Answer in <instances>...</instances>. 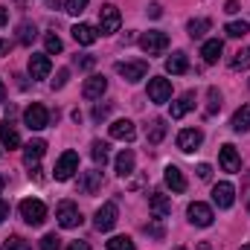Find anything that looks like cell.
Masks as SVG:
<instances>
[{
  "label": "cell",
  "mask_w": 250,
  "mask_h": 250,
  "mask_svg": "<svg viewBox=\"0 0 250 250\" xmlns=\"http://www.w3.org/2000/svg\"><path fill=\"white\" fill-rule=\"evenodd\" d=\"M21 218H23L26 224H32V227H41V224L47 221V207H44V201H38V198H23V201H21Z\"/></svg>",
  "instance_id": "1"
},
{
  "label": "cell",
  "mask_w": 250,
  "mask_h": 250,
  "mask_svg": "<svg viewBox=\"0 0 250 250\" xmlns=\"http://www.w3.org/2000/svg\"><path fill=\"white\" fill-rule=\"evenodd\" d=\"M140 47L146 56H160L166 47H169V35L160 32V29H151V32H143L140 35Z\"/></svg>",
  "instance_id": "2"
},
{
  "label": "cell",
  "mask_w": 250,
  "mask_h": 250,
  "mask_svg": "<svg viewBox=\"0 0 250 250\" xmlns=\"http://www.w3.org/2000/svg\"><path fill=\"white\" fill-rule=\"evenodd\" d=\"M23 123H26L29 131H41V128L50 125V111H47L41 102H32V105L23 111Z\"/></svg>",
  "instance_id": "3"
},
{
  "label": "cell",
  "mask_w": 250,
  "mask_h": 250,
  "mask_svg": "<svg viewBox=\"0 0 250 250\" xmlns=\"http://www.w3.org/2000/svg\"><path fill=\"white\" fill-rule=\"evenodd\" d=\"M120 23H123L120 9H117L114 3H105V6L99 9V32H102V35H111V32L120 29Z\"/></svg>",
  "instance_id": "4"
},
{
  "label": "cell",
  "mask_w": 250,
  "mask_h": 250,
  "mask_svg": "<svg viewBox=\"0 0 250 250\" xmlns=\"http://www.w3.org/2000/svg\"><path fill=\"white\" fill-rule=\"evenodd\" d=\"M117 218H120V209H117V204H114V201H108V204H102V207L96 209L93 224H96V230H99V233H108V230H114Z\"/></svg>",
  "instance_id": "5"
},
{
  "label": "cell",
  "mask_w": 250,
  "mask_h": 250,
  "mask_svg": "<svg viewBox=\"0 0 250 250\" xmlns=\"http://www.w3.org/2000/svg\"><path fill=\"white\" fill-rule=\"evenodd\" d=\"M56 221L62 224L64 230H73V227L82 224V212H79V207L73 201H62L59 209H56Z\"/></svg>",
  "instance_id": "6"
},
{
  "label": "cell",
  "mask_w": 250,
  "mask_h": 250,
  "mask_svg": "<svg viewBox=\"0 0 250 250\" xmlns=\"http://www.w3.org/2000/svg\"><path fill=\"white\" fill-rule=\"evenodd\" d=\"M79 172V154L76 151H64L62 157H59V163H56V181H70L73 175Z\"/></svg>",
  "instance_id": "7"
},
{
  "label": "cell",
  "mask_w": 250,
  "mask_h": 250,
  "mask_svg": "<svg viewBox=\"0 0 250 250\" xmlns=\"http://www.w3.org/2000/svg\"><path fill=\"white\" fill-rule=\"evenodd\" d=\"M169 96H172V82L169 79H160V76L148 79V99L151 102L163 105V102H169Z\"/></svg>",
  "instance_id": "8"
},
{
  "label": "cell",
  "mask_w": 250,
  "mask_h": 250,
  "mask_svg": "<svg viewBox=\"0 0 250 250\" xmlns=\"http://www.w3.org/2000/svg\"><path fill=\"white\" fill-rule=\"evenodd\" d=\"M187 215L195 227H209L212 218H215V215H212V207H207V204H201V201H192V204H189Z\"/></svg>",
  "instance_id": "9"
},
{
  "label": "cell",
  "mask_w": 250,
  "mask_h": 250,
  "mask_svg": "<svg viewBox=\"0 0 250 250\" xmlns=\"http://www.w3.org/2000/svg\"><path fill=\"white\" fill-rule=\"evenodd\" d=\"M117 73L123 76L125 82H140V79H146V73H148V64L146 62H117Z\"/></svg>",
  "instance_id": "10"
},
{
  "label": "cell",
  "mask_w": 250,
  "mask_h": 250,
  "mask_svg": "<svg viewBox=\"0 0 250 250\" xmlns=\"http://www.w3.org/2000/svg\"><path fill=\"white\" fill-rule=\"evenodd\" d=\"M201 143H204V131H198V128H187L178 134V148L184 154H192L195 148H201Z\"/></svg>",
  "instance_id": "11"
},
{
  "label": "cell",
  "mask_w": 250,
  "mask_h": 250,
  "mask_svg": "<svg viewBox=\"0 0 250 250\" xmlns=\"http://www.w3.org/2000/svg\"><path fill=\"white\" fill-rule=\"evenodd\" d=\"M50 70H53V64H50V56L47 53H32L29 56V76L32 79H47Z\"/></svg>",
  "instance_id": "12"
},
{
  "label": "cell",
  "mask_w": 250,
  "mask_h": 250,
  "mask_svg": "<svg viewBox=\"0 0 250 250\" xmlns=\"http://www.w3.org/2000/svg\"><path fill=\"white\" fill-rule=\"evenodd\" d=\"M212 201H215L221 209H230L233 201H236V189H233V184H227V181L215 184V187H212Z\"/></svg>",
  "instance_id": "13"
},
{
  "label": "cell",
  "mask_w": 250,
  "mask_h": 250,
  "mask_svg": "<svg viewBox=\"0 0 250 250\" xmlns=\"http://www.w3.org/2000/svg\"><path fill=\"white\" fill-rule=\"evenodd\" d=\"M218 163H221V169L224 172H239L242 169V160H239V151H236V146H221V151H218Z\"/></svg>",
  "instance_id": "14"
},
{
  "label": "cell",
  "mask_w": 250,
  "mask_h": 250,
  "mask_svg": "<svg viewBox=\"0 0 250 250\" xmlns=\"http://www.w3.org/2000/svg\"><path fill=\"white\" fill-rule=\"evenodd\" d=\"M148 209L154 212V218H166L172 212V198L163 192H151L148 195Z\"/></svg>",
  "instance_id": "15"
},
{
  "label": "cell",
  "mask_w": 250,
  "mask_h": 250,
  "mask_svg": "<svg viewBox=\"0 0 250 250\" xmlns=\"http://www.w3.org/2000/svg\"><path fill=\"white\" fill-rule=\"evenodd\" d=\"M108 90V79L105 76H90L82 87V96L84 99H102V93Z\"/></svg>",
  "instance_id": "16"
},
{
  "label": "cell",
  "mask_w": 250,
  "mask_h": 250,
  "mask_svg": "<svg viewBox=\"0 0 250 250\" xmlns=\"http://www.w3.org/2000/svg\"><path fill=\"white\" fill-rule=\"evenodd\" d=\"M102 189V172H82L79 175V192L82 195H96Z\"/></svg>",
  "instance_id": "17"
},
{
  "label": "cell",
  "mask_w": 250,
  "mask_h": 250,
  "mask_svg": "<svg viewBox=\"0 0 250 250\" xmlns=\"http://www.w3.org/2000/svg\"><path fill=\"white\" fill-rule=\"evenodd\" d=\"M111 137L114 140H123V143H131L137 137V128H134L131 120H117V123H111Z\"/></svg>",
  "instance_id": "18"
},
{
  "label": "cell",
  "mask_w": 250,
  "mask_h": 250,
  "mask_svg": "<svg viewBox=\"0 0 250 250\" xmlns=\"http://www.w3.org/2000/svg\"><path fill=\"white\" fill-rule=\"evenodd\" d=\"M73 38H76L79 44L90 47V44H96L99 32H96V26H90V23H76V26H73Z\"/></svg>",
  "instance_id": "19"
},
{
  "label": "cell",
  "mask_w": 250,
  "mask_h": 250,
  "mask_svg": "<svg viewBox=\"0 0 250 250\" xmlns=\"http://www.w3.org/2000/svg\"><path fill=\"white\" fill-rule=\"evenodd\" d=\"M44 151H47V143H44V140H29V143L23 146V160H26V166L38 163V160L44 157Z\"/></svg>",
  "instance_id": "20"
},
{
  "label": "cell",
  "mask_w": 250,
  "mask_h": 250,
  "mask_svg": "<svg viewBox=\"0 0 250 250\" xmlns=\"http://www.w3.org/2000/svg\"><path fill=\"white\" fill-rule=\"evenodd\" d=\"M166 187L172 189V192H187V178H184V172L178 169V166H166Z\"/></svg>",
  "instance_id": "21"
},
{
  "label": "cell",
  "mask_w": 250,
  "mask_h": 250,
  "mask_svg": "<svg viewBox=\"0 0 250 250\" xmlns=\"http://www.w3.org/2000/svg\"><path fill=\"white\" fill-rule=\"evenodd\" d=\"M192 108H195V93L189 90V93H184L178 102H172V120H181V117H187Z\"/></svg>",
  "instance_id": "22"
},
{
  "label": "cell",
  "mask_w": 250,
  "mask_h": 250,
  "mask_svg": "<svg viewBox=\"0 0 250 250\" xmlns=\"http://www.w3.org/2000/svg\"><path fill=\"white\" fill-rule=\"evenodd\" d=\"M134 160H137V157H134L131 148H123V151L117 154V175H120V178H128V175L134 172Z\"/></svg>",
  "instance_id": "23"
},
{
  "label": "cell",
  "mask_w": 250,
  "mask_h": 250,
  "mask_svg": "<svg viewBox=\"0 0 250 250\" xmlns=\"http://www.w3.org/2000/svg\"><path fill=\"white\" fill-rule=\"evenodd\" d=\"M0 143H3L6 148H18V146H21V137H18L15 125L9 123V120H3V123H0Z\"/></svg>",
  "instance_id": "24"
},
{
  "label": "cell",
  "mask_w": 250,
  "mask_h": 250,
  "mask_svg": "<svg viewBox=\"0 0 250 250\" xmlns=\"http://www.w3.org/2000/svg\"><path fill=\"white\" fill-rule=\"evenodd\" d=\"M166 70H169L172 76H184V73L189 70L187 53H175V56H169V59H166Z\"/></svg>",
  "instance_id": "25"
},
{
  "label": "cell",
  "mask_w": 250,
  "mask_h": 250,
  "mask_svg": "<svg viewBox=\"0 0 250 250\" xmlns=\"http://www.w3.org/2000/svg\"><path fill=\"white\" fill-rule=\"evenodd\" d=\"M230 128L233 131H250V105H242L236 114H233V120H230Z\"/></svg>",
  "instance_id": "26"
},
{
  "label": "cell",
  "mask_w": 250,
  "mask_h": 250,
  "mask_svg": "<svg viewBox=\"0 0 250 250\" xmlns=\"http://www.w3.org/2000/svg\"><path fill=\"white\" fill-rule=\"evenodd\" d=\"M111 146L108 143H102V140H93L90 143V157H93V163L96 166H105L108 163V157H111V151H108Z\"/></svg>",
  "instance_id": "27"
},
{
  "label": "cell",
  "mask_w": 250,
  "mask_h": 250,
  "mask_svg": "<svg viewBox=\"0 0 250 250\" xmlns=\"http://www.w3.org/2000/svg\"><path fill=\"white\" fill-rule=\"evenodd\" d=\"M221 50H224V44H221L218 38H212V41H207V44H204L201 56H204V62H207V64H215L218 59H221Z\"/></svg>",
  "instance_id": "28"
},
{
  "label": "cell",
  "mask_w": 250,
  "mask_h": 250,
  "mask_svg": "<svg viewBox=\"0 0 250 250\" xmlns=\"http://www.w3.org/2000/svg\"><path fill=\"white\" fill-rule=\"evenodd\" d=\"M163 137H166V120H154V123L148 125L146 140H148L151 146H157V143H163Z\"/></svg>",
  "instance_id": "29"
},
{
  "label": "cell",
  "mask_w": 250,
  "mask_h": 250,
  "mask_svg": "<svg viewBox=\"0 0 250 250\" xmlns=\"http://www.w3.org/2000/svg\"><path fill=\"white\" fill-rule=\"evenodd\" d=\"M35 35H38V29H35V23H29V21H23V23L18 26V41H21L23 47H29V44L35 41Z\"/></svg>",
  "instance_id": "30"
},
{
  "label": "cell",
  "mask_w": 250,
  "mask_h": 250,
  "mask_svg": "<svg viewBox=\"0 0 250 250\" xmlns=\"http://www.w3.org/2000/svg\"><path fill=\"white\" fill-rule=\"evenodd\" d=\"M209 21L207 18H195V21H189L187 23V32L192 35V38H204V32H209Z\"/></svg>",
  "instance_id": "31"
},
{
  "label": "cell",
  "mask_w": 250,
  "mask_h": 250,
  "mask_svg": "<svg viewBox=\"0 0 250 250\" xmlns=\"http://www.w3.org/2000/svg\"><path fill=\"white\" fill-rule=\"evenodd\" d=\"M230 38H245L250 32V26H248V21H233V23H227V29H224Z\"/></svg>",
  "instance_id": "32"
},
{
  "label": "cell",
  "mask_w": 250,
  "mask_h": 250,
  "mask_svg": "<svg viewBox=\"0 0 250 250\" xmlns=\"http://www.w3.org/2000/svg\"><path fill=\"white\" fill-rule=\"evenodd\" d=\"M44 47H47V56H56V53H62L64 44L56 32H47V35H44Z\"/></svg>",
  "instance_id": "33"
},
{
  "label": "cell",
  "mask_w": 250,
  "mask_h": 250,
  "mask_svg": "<svg viewBox=\"0 0 250 250\" xmlns=\"http://www.w3.org/2000/svg\"><path fill=\"white\" fill-rule=\"evenodd\" d=\"M230 67H233V70H248V67H250V47H245V50H239V53L233 56V62H230Z\"/></svg>",
  "instance_id": "34"
},
{
  "label": "cell",
  "mask_w": 250,
  "mask_h": 250,
  "mask_svg": "<svg viewBox=\"0 0 250 250\" xmlns=\"http://www.w3.org/2000/svg\"><path fill=\"white\" fill-rule=\"evenodd\" d=\"M207 99H209V105H207V117H212V114L221 108V93H218V87H209V90H207Z\"/></svg>",
  "instance_id": "35"
},
{
  "label": "cell",
  "mask_w": 250,
  "mask_h": 250,
  "mask_svg": "<svg viewBox=\"0 0 250 250\" xmlns=\"http://www.w3.org/2000/svg\"><path fill=\"white\" fill-rule=\"evenodd\" d=\"M108 250H137V248L128 236H114V239H108Z\"/></svg>",
  "instance_id": "36"
},
{
  "label": "cell",
  "mask_w": 250,
  "mask_h": 250,
  "mask_svg": "<svg viewBox=\"0 0 250 250\" xmlns=\"http://www.w3.org/2000/svg\"><path fill=\"white\" fill-rule=\"evenodd\" d=\"M3 250H32V248H29L26 239H21V236H9V239L3 242Z\"/></svg>",
  "instance_id": "37"
},
{
  "label": "cell",
  "mask_w": 250,
  "mask_h": 250,
  "mask_svg": "<svg viewBox=\"0 0 250 250\" xmlns=\"http://www.w3.org/2000/svg\"><path fill=\"white\" fill-rule=\"evenodd\" d=\"M87 3H90V0H67V3H64V12H70V15H82V12L87 9Z\"/></svg>",
  "instance_id": "38"
},
{
  "label": "cell",
  "mask_w": 250,
  "mask_h": 250,
  "mask_svg": "<svg viewBox=\"0 0 250 250\" xmlns=\"http://www.w3.org/2000/svg\"><path fill=\"white\" fill-rule=\"evenodd\" d=\"M41 250H62V239H59L56 233H47V236L41 239Z\"/></svg>",
  "instance_id": "39"
},
{
  "label": "cell",
  "mask_w": 250,
  "mask_h": 250,
  "mask_svg": "<svg viewBox=\"0 0 250 250\" xmlns=\"http://www.w3.org/2000/svg\"><path fill=\"white\" fill-rule=\"evenodd\" d=\"M146 233L154 236V239H163V224H160V218H157V221H148V224H146Z\"/></svg>",
  "instance_id": "40"
},
{
  "label": "cell",
  "mask_w": 250,
  "mask_h": 250,
  "mask_svg": "<svg viewBox=\"0 0 250 250\" xmlns=\"http://www.w3.org/2000/svg\"><path fill=\"white\" fill-rule=\"evenodd\" d=\"M67 76H70V70H59V73H56V79H53V90H62L64 84H67Z\"/></svg>",
  "instance_id": "41"
},
{
  "label": "cell",
  "mask_w": 250,
  "mask_h": 250,
  "mask_svg": "<svg viewBox=\"0 0 250 250\" xmlns=\"http://www.w3.org/2000/svg\"><path fill=\"white\" fill-rule=\"evenodd\" d=\"M108 114H111V105H96V108H93V120H96V123H102Z\"/></svg>",
  "instance_id": "42"
},
{
  "label": "cell",
  "mask_w": 250,
  "mask_h": 250,
  "mask_svg": "<svg viewBox=\"0 0 250 250\" xmlns=\"http://www.w3.org/2000/svg\"><path fill=\"white\" fill-rule=\"evenodd\" d=\"M195 172H198V178H201V181H209V178H212V169H209L207 163H201V166H198Z\"/></svg>",
  "instance_id": "43"
},
{
  "label": "cell",
  "mask_w": 250,
  "mask_h": 250,
  "mask_svg": "<svg viewBox=\"0 0 250 250\" xmlns=\"http://www.w3.org/2000/svg\"><path fill=\"white\" fill-rule=\"evenodd\" d=\"M93 56H82V59H76V67H82V70H90L93 67Z\"/></svg>",
  "instance_id": "44"
},
{
  "label": "cell",
  "mask_w": 250,
  "mask_h": 250,
  "mask_svg": "<svg viewBox=\"0 0 250 250\" xmlns=\"http://www.w3.org/2000/svg\"><path fill=\"white\" fill-rule=\"evenodd\" d=\"M224 12H227V15H236V12H239V0H227V3H224Z\"/></svg>",
  "instance_id": "45"
},
{
  "label": "cell",
  "mask_w": 250,
  "mask_h": 250,
  "mask_svg": "<svg viewBox=\"0 0 250 250\" xmlns=\"http://www.w3.org/2000/svg\"><path fill=\"white\" fill-rule=\"evenodd\" d=\"M6 218H9V204H6V201L0 198V224H3Z\"/></svg>",
  "instance_id": "46"
},
{
  "label": "cell",
  "mask_w": 250,
  "mask_h": 250,
  "mask_svg": "<svg viewBox=\"0 0 250 250\" xmlns=\"http://www.w3.org/2000/svg\"><path fill=\"white\" fill-rule=\"evenodd\" d=\"M148 15H151V18H160V15H163L160 3H151V6H148Z\"/></svg>",
  "instance_id": "47"
},
{
  "label": "cell",
  "mask_w": 250,
  "mask_h": 250,
  "mask_svg": "<svg viewBox=\"0 0 250 250\" xmlns=\"http://www.w3.org/2000/svg\"><path fill=\"white\" fill-rule=\"evenodd\" d=\"M67 250H90V245H87V242H70Z\"/></svg>",
  "instance_id": "48"
},
{
  "label": "cell",
  "mask_w": 250,
  "mask_h": 250,
  "mask_svg": "<svg viewBox=\"0 0 250 250\" xmlns=\"http://www.w3.org/2000/svg\"><path fill=\"white\" fill-rule=\"evenodd\" d=\"M9 50H12V44H9V41H3V38H0V59H3V56H9Z\"/></svg>",
  "instance_id": "49"
},
{
  "label": "cell",
  "mask_w": 250,
  "mask_h": 250,
  "mask_svg": "<svg viewBox=\"0 0 250 250\" xmlns=\"http://www.w3.org/2000/svg\"><path fill=\"white\" fill-rule=\"evenodd\" d=\"M6 21H9V9L0 6V26H6Z\"/></svg>",
  "instance_id": "50"
},
{
  "label": "cell",
  "mask_w": 250,
  "mask_h": 250,
  "mask_svg": "<svg viewBox=\"0 0 250 250\" xmlns=\"http://www.w3.org/2000/svg\"><path fill=\"white\" fill-rule=\"evenodd\" d=\"M29 178H35V181H41V169H38V166H32V172H29Z\"/></svg>",
  "instance_id": "51"
},
{
  "label": "cell",
  "mask_w": 250,
  "mask_h": 250,
  "mask_svg": "<svg viewBox=\"0 0 250 250\" xmlns=\"http://www.w3.org/2000/svg\"><path fill=\"white\" fill-rule=\"evenodd\" d=\"M47 6H50V9H59V6H62V0H47Z\"/></svg>",
  "instance_id": "52"
},
{
  "label": "cell",
  "mask_w": 250,
  "mask_h": 250,
  "mask_svg": "<svg viewBox=\"0 0 250 250\" xmlns=\"http://www.w3.org/2000/svg\"><path fill=\"white\" fill-rule=\"evenodd\" d=\"M198 250H212V248H209V242H198Z\"/></svg>",
  "instance_id": "53"
},
{
  "label": "cell",
  "mask_w": 250,
  "mask_h": 250,
  "mask_svg": "<svg viewBox=\"0 0 250 250\" xmlns=\"http://www.w3.org/2000/svg\"><path fill=\"white\" fill-rule=\"evenodd\" d=\"M6 99V87H3V82H0V102Z\"/></svg>",
  "instance_id": "54"
},
{
  "label": "cell",
  "mask_w": 250,
  "mask_h": 250,
  "mask_svg": "<svg viewBox=\"0 0 250 250\" xmlns=\"http://www.w3.org/2000/svg\"><path fill=\"white\" fill-rule=\"evenodd\" d=\"M3 184H6V178H3V175H0V189H3Z\"/></svg>",
  "instance_id": "55"
},
{
  "label": "cell",
  "mask_w": 250,
  "mask_h": 250,
  "mask_svg": "<svg viewBox=\"0 0 250 250\" xmlns=\"http://www.w3.org/2000/svg\"><path fill=\"white\" fill-rule=\"evenodd\" d=\"M242 250H250V245H245V248H242Z\"/></svg>",
  "instance_id": "56"
},
{
  "label": "cell",
  "mask_w": 250,
  "mask_h": 250,
  "mask_svg": "<svg viewBox=\"0 0 250 250\" xmlns=\"http://www.w3.org/2000/svg\"><path fill=\"white\" fill-rule=\"evenodd\" d=\"M175 250H187V248H175Z\"/></svg>",
  "instance_id": "57"
}]
</instances>
